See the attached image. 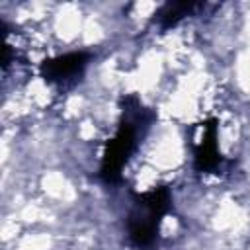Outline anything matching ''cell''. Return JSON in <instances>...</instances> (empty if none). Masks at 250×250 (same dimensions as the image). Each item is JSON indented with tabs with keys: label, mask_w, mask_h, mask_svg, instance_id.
Masks as SVG:
<instances>
[{
	"label": "cell",
	"mask_w": 250,
	"mask_h": 250,
	"mask_svg": "<svg viewBox=\"0 0 250 250\" xmlns=\"http://www.w3.org/2000/svg\"><path fill=\"white\" fill-rule=\"evenodd\" d=\"M146 111L141 107V104L137 102L135 107H129V102L125 100V109H123V121L119 123V129L115 133V137L109 141L105 154H104V162H102V178L107 184H115L121 178V168L123 164L129 160V156L133 154V150L137 148L139 143V131L141 125H148V119L145 117Z\"/></svg>",
	"instance_id": "1"
},
{
	"label": "cell",
	"mask_w": 250,
	"mask_h": 250,
	"mask_svg": "<svg viewBox=\"0 0 250 250\" xmlns=\"http://www.w3.org/2000/svg\"><path fill=\"white\" fill-rule=\"evenodd\" d=\"M170 207V191L168 188H158L148 193H143L135 199V207L129 213L127 229L129 238L135 246H148L156 232L158 223Z\"/></svg>",
	"instance_id": "2"
},
{
	"label": "cell",
	"mask_w": 250,
	"mask_h": 250,
	"mask_svg": "<svg viewBox=\"0 0 250 250\" xmlns=\"http://www.w3.org/2000/svg\"><path fill=\"white\" fill-rule=\"evenodd\" d=\"M90 55L88 53H68L51 61H45L41 64V74L47 82L59 84V86H68L74 84L78 80V76L82 74V70L88 64Z\"/></svg>",
	"instance_id": "3"
},
{
	"label": "cell",
	"mask_w": 250,
	"mask_h": 250,
	"mask_svg": "<svg viewBox=\"0 0 250 250\" xmlns=\"http://www.w3.org/2000/svg\"><path fill=\"white\" fill-rule=\"evenodd\" d=\"M221 164V154L215 146V123L209 121L203 125V139L197 143L195 148V168L199 172H211L217 170Z\"/></svg>",
	"instance_id": "4"
},
{
	"label": "cell",
	"mask_w": 250,
	"mask_h": 250,
	"mask_svg": "<svg viewBox=\"0 0 250 250\" xmlns=\"http://www.w3.org/2000/svg\"><path fill=\"white\" fill-rule=\"evenodd\" d=\"M197 8H199V4H191V2H170V4H164L156 12V21L160 23L162 29H166V27L176 25L184 16L191 14Z\"/></svg>",
	"instance_id": "5"
}]
</instances>
